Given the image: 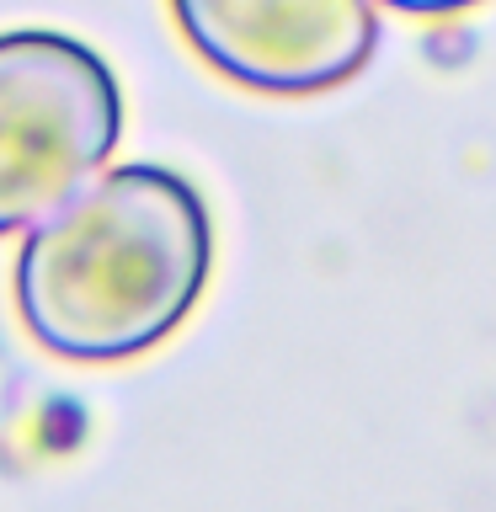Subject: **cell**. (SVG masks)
<instances>
[{"label":"cell","instance_id":"1","mask_svg":"<svg viewBox=\"0 0 496 512\" xmlns=\"http://www.w3.org/2000/svg\"><path fill=\"white\" fill-rule=\"evenodd\" d=\"M214 272L203 192L166 166H112L32 224L16 251V315L70 363H123L198 310Z\"/></svg>","mask_w":496,"mask_h":512},{"label":"cell","instance_id":"2","mask_svg":"<svg viewBox=\"0 0 496 512\" xmlns=\"http://www.w3.org/2000/svg\"><path fill=\"white\" fill-rule=\"evenodd\" d=\"M118 134L123 91L91 43L48 27L0 32V235L86 187Z\"/></svg>","mask_w":496,"mask_h":512},{"label":"cell","instance_id":"3","mask_svg":"<svg viewBox=\"0 0 496 512\" xmlns=\"http://www.w3.org/2000/svg\"><path fill=\"white\" fill-rule=\"evenodd\" d=\"M208 70L267 96H315L347 86L374 59V0H171Z\"/></svg>","mask_w":496,"mask_h":512},{"label":"cell","instance_id":"4","mask_svg":"<svg viewBox=\"0 0 496 512\" xmlns=\"http://www.w3.org/2000/svg\"><path fill=\"white\" fill-rule=\"evenodd\" d=\"M395 11H411V16H454V11H470L480 0H384Z\"/></svg>","mask_w":496,"mask_h":512}]
</instances>
